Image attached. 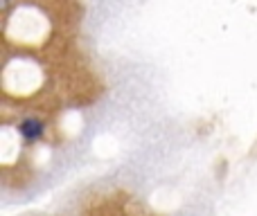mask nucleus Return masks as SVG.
<instances>
[{"instance_id":"1","label":"nucleus","mask_w":257,"mask_h":216,"mask_svg":"<svg viewBox=\"0 0 257 216\" xmlns=\"http://www.w3.org/2000/svg\"><path fill=\"white\" fill-rule=\"evenodd\" d=\"M21 133L27 137V140H36V137H41V133H43V124H41L39 119L30 117L21 124Z\"/></svg>"}]
</instances>
